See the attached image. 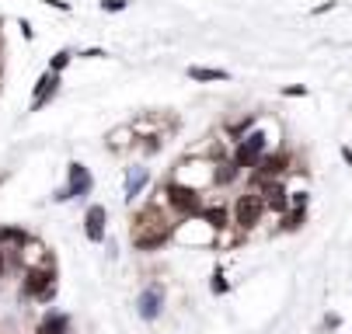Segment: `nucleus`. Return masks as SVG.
<instances>
[{
  "mask_svg": "<svg viewBox=\"0 0 352 334\" xmlns=\"http://www.w3.org/2000/svg\"><path fill=\"white\" fill-rule=\"evenodd\" d=\"M171 230H175V219L154 202H146L133 219V244L136 251H157L171 241Z\"/></svg>",
  "mask_w": 352,
  "mask_h": 334,
  "instance_id": "f257e3e1",
  "label": "nucleus"
},
{
  "mask_svg": "<svg viewBox=\"0 0 352 334\" xmlns=\"http://www.w3.org/2000/svg\"><path fill=\"white\" fill-rule=\"evenodd\" d=\"M171 181L203 195V192H210V188L220 184V157H213V154H188L171 171Z\"/></svg>",
  "mask_w": 352,
  "mask_h": 334,
  "instance_id": "f03ea898",
  "label": "nucleus"
},
{
  "mask_svg": "<svg viewBox=\"0 0 352 334\" xmlns=\"http://www.w3.org/2000/svg\"><path fill=\"white\" fill-rule=\"evenodd\" d=\"M171 241L178 248H188V251H203V248H217L220 244V230L213 226V219L206 213H195V216H185V219L175 223Z\"/></svg>",
  "mask_w": 352,
  "mask_h": 334,
  "instance_id": "7ed1b4c3",
  "label": "nucleus"
},
{
  "mask_svg": "<svg viewBox=\"0 0 352 334\" xmlns=\"http://www.w3.org/2000/svg\"><path fill=\"white\" fill-rule=\"evenodd\" d=\"M265 213H269V209H265V202H262L258 188H248V192H241V195L234 199V206H230V219H234V226H237L241 233H251V230L262 223Z\"/></svg>",
  "mask_w": 352,
  "mask_h": 334,
  "instance_id": "20e7f679",
  "label": "nucleus"
},
{
  "mask_svg": "<svg viewBox=\"0 0 352 334\" xmlns=\"http://www.w3.org/2000/svg\"><path fill=\"white\" fill-rule=\"evenodd\" d=\"M21 293H25L28 300H35V303L53 300V293H56V265H53V268H32V272H25Z\"/></svg>",
  "mask_w": 352,
  "mask_h": 334,
  "instance_id": "39448f33",
  "label": "nucleus"
},
{
  "mask_svg": "<svg viewBox=\"0 0 352 334\" xmlns=\"http://www.w3.org/2000/svg\"><path fill=\"white\" fill-rule=\"evenodd\" d=\"M91 188H94L91 171L84 164H70L67 167V188H60V192H56V202H63V199H84Z\"/></svg>",
  "mask_w": 352,
  "mask_h": 334,
  "instance_id": "423d86ee",
  "label": "nucleus"
},
{
  "mask_svg": "<svg viewBox=\"0 0 352 334\" xmlns=\"http://www.w3.org/2000/svg\"><path fill=\"white\" fill-rule=\"evenodd\" d=\"M136 313L143 320H157L164 313V285L161 282H150L146 289L136 296Z\"/></svg>",
  "mask_w": 352,
  "mask_h": 334,
  "instance_id": "0eeeda50",
  "label": "nucleus"
},
{
  "mask_svg": "<svg viewBox=\"0 0 352 334\" xmlns=\"http://www.w3.org/2000/svg\"><path fill=\"white\" fill-rule=\"evenodd\" d=\"M18 265L25 268V272H32V268H53V254L45 251V244L42 241H25V248H21V254H18Z\"/></svg>",
  "mask_w": 352,
  "mask_h": 334,
  "instance_id": "6e6552de",
  "label": "nucleus"
},
{
  "mask_svg": "<svg viewBox=\"0 0 352 334\" xmlns=\"http://www.w3.org/2000/svg\"><path fill=\"white\" fill-rule=\"evenodd\" d=\"M105 219H109L105 206H87V213H84V233H87L91 244H102L105 241Z\"/></svg>",
  "mask_w": 352,
  "mask_h": 334,
  "instance_id": "1a4fd4ad",
  "label": "nucleus"
},
{
  "mask_svg": "<svg viewBox=\"0 0 352 334\" xmlns=\"http://www.w3.org/2000/svg\"><path fill=\"white\" fill-rule=\"evenodd\" d=\"M25 241H28V237H25L21 230H14V226L0 230V258H4L8 265H18V254H21Z\"/></svg>",
  "mask_w": 352,
  "mask_h": 334,
  "instance_id": "9d476101",
  "label": "nucleus"
},
{
  "mask_svg": "<svg viewBox=\"0 0 352 334\" xmlns=\"http://www.w3.org/2000/svg\"><path fill=\"white\" fill-rule=\"evenodd\" d=\"M60 91V73H42L38 77V84H35V94H32V112H38V108H45L49 105V98Z\"/></svg>",
  "mask_w": 352,
  "mask_h": 334,
  "instance_id": "9b49d317",
  "label": "nucleus"
},
{
  "mask_svg": "<svg viewBox=\"0 0 352 334\" xmlns=\"http://www.w3.org/2000/svg\"><path fill=\"white\" fill-rule=\"evenodd\" d=\"M146 184H150V171L146 167H129L126 171V202H136Z\"/></svg>",
  "mask_w": 352,
  "mask_h": 334,
  "instance_id": "f8f14e48",
  "label": "nucleus"
},
{
  "mask_svg": "<svg viewBox=\"0 0 352 334\" xmlns=\"http://www.w3.org/2000/svg\"><path fill=\"white\" fill-rule=\"evenodd\" d=\"M136 139H140V136H136L133 122H129V126H119V129H112V132H109V150H129Z\"/></svg>",
  "mask_w": 352,
  "mask_h": 334,
  "instance_id": "ddd939ff",
  "label": "nucleus"
},
{
  "mask_svg": "<svg viewBox=\"0 0 352 334\" xmlns=\"http://www.w3.org/2000/svg\"><path fill=\"white\" fill-rule=\"evenodd\" d=\"M35 334H70V320L63 313H45L38 320V331Z\"/></svg>",
  "mask_w": 352,
  "mask_h": 334,
  "instance_id": "4468645a",
  "label": "nucleus"
},
{
  "mask_svg": "<svg viewBox=\"0 0 352 334\" xmlns=\"http://www.w3.org/2000/svg\"><path fill=\"white\" fill-rule=\"evenodd\" d=\"M227 70H213V67H188V80H203V84H220L227 80Z\"/></svg>",
  "mask_w": 352,
  "mask_h": 334,
  "instance_id": "2eb2a0df",
  "label": "nucleus"
},
{
  "mask_svg": "<svg viewBox=\"0 0 352 334\" xmlns=\"http://www.w3.org/2000/svg\"><path fill=\"white\" fill-rule=\"evenodd\" d=\"M304 219H307V209H286L279 216V230H300V226H304Z\"/></svg>",
  "mask_w": 352,
  "mask_h": 334,
  "instance_id": "dca6fc26",
  "label": "nucleus"
},
{
  "mask_svg": "<svg viewBox=\"0 0 352 334\" xmlns=\"http://www.w3.org/2000/svg\"><path fill=\"white\" fill-rule=\"evenodd\" d=\"M210 278H213V282H210V289H213V296H227V293H230V282H227V272H223L220 265L213 268V275H210Z\"/></svg>",
  "mask_w": 352,
  "mask_h": 334,
  "instance_id": "f3484780",
  "label": "nucleus"
},
{
  "mask_svg": "<svg viewBox=\"0 0 352 334\" xmlns=\"http://www.w3.org/2000/svg\"><path fill=\"white\" fill-rule=\"evenodd\" d=\"M161 147H164V136H146V139H140V150H143L146 157H154Z\"/></svg>",
  "mask_w": 352,
  "mask_h": 334,
  "instance_id": "a211bd4d",
  "label": "nucleus"
},
{
  "mask_svg": "<svg viewBox=\"0 0 352 334\" xmlns=\"http://www.w3.org/2000/svg\"><path fill=\"white\" fill-rule=\"evenodd\" d=\"M70 56H74V53H67V49H60V53L53 56V67H49V70H53V73H60V70H67V63H70Z\"/></svg>",
  "mask_w": 352,
  "mask_h": 334,
  "instance_id": "6ab92c4d",
  "label": "nucleus"
},
{
  "mask_svg": "<svg viewBox=\"0 0 352 334\" xmlns=\"http://www.w3.org/2000/svg\"><path fill=\"white\" fill-rule=\"evenodd\" d=\"M122 8H126V0H102V11H109V14H116Z\"/></svg>",
  "mask_w": 352,
  "mask_h": 334,
  "instance_id": "aec40b11",
  "label": "nucleus"
},
{
  "mask_svg": "<svg viewBox=\"0 0 352 334\" xmlns=\"http://www.w3.org/2000/svg\"><path fill=\"white\" fill-rule=\"evenodd\" d=\"M283 94H289V98H304V94H307V87L293 84V87H283Z\"/></svg>",
  "mask_w": 352,
  "mask_h": 334,
  "instance_id": "412c9836",
  "label": "nucleus"
},
{
  "mask_svg": "<svg viewBox=\"0 0 352 334\" xmlns=\"http://www.w3.org/2000/svg\"><path fill=\"white\" fill-rule=\"evenodd\" d=\"M42 4H49V8H56V11H67V8H70L67 0H42Z\"/></svg>",
  "mask_w": 352,
  "mask_h": 334,
  "instance_id": "4be33fe9",
  "label": "nucleus"
},
{
  "mask_svg": "<svg viewBox=\"0 0 352 334\" xmlns=\"http://www.w3.org/2000/svg\"><path fill=\"white\" fill-rule=\"evenodd\" d=\"M324 327H328V331H335V327H338V317H335V313H328V317H324Z\"/></svg>",
  "mask_w": 352,
  "mask_h": 334,
  "instance_id": "5701e85b",
  "label": "nucleus"
},
{
  "mask_svg": "<svg viewBox=\"0 0 352 334\" xmlns=\"http://www.w3.org/2000/svg\"><path fill=\"white\" fill-rule=\"evenodd\" d=\"M335 8V0H328V4H321V8H314V14H328Z\"/></svg>",
  "mask_w": 352,
  "mask_h": 334,
  "instance_id": "b1692460",
  "label": "nucleus"
},
{
  "mask_svg": "<svg viewBox=\"0 0 352 334\" xmlns=\"http://www.w3.org/2000/svg\"><path fill=\"white\" fill-rule=\"evenodd\" d=\"M342 157H345V164L352 167V150H349V147H342Z\"/></svg>",
  "mask_w": 352,
  "mask_h": 334,
  "instance_id": "393cba45",
  "label": "nucleus"
}]
</instances>
